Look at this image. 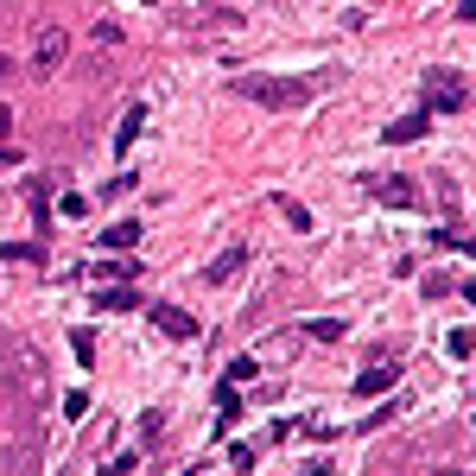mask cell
Returning a JSON list of instances; mask_svg holds the SVG:
<instances>
[{
    "label": "cell",
    "instance_id": "obj_1",
    "mask_svg": "<svg viewBox=\"0 0 476 476\" xmlns=\"http://www.w3.org/2000/svg\"><path fill=\"white\" fill-rule=\"evenodd\" d=\"M235 96H248V102H260V108H305L311 96H318V83H293V77H235Z\"/></svg>",
    "mask_w": 476,
    "mask_h": 476
},
{
    "label": "cell",
    "instance_id": "obj_2",
    "mask_svg": "<svg viewBox=\"0 0 476 476\" xmlns=\"http://www.w3.org/2000/svg\"><path fill=\"white\" fill-rule=\"evenodd\" d=\"M470 108V77L463 71H426V115H463Z\"/></svg>",
    "mask_w": 476,
    "mask_h": 476
},
{
    "label": "cell",
    "instance_id": "obj_3",
    "mask_svg": "<svg viewBox=\"0 0 476 476\" xmlns=\"http://www.w3.org/2000/svg\"><path fill=\"white\" fill-rule=\"evenodd\" d=\"M147 318H153V330H159V336H172V344H191V336H197V318H191V311H178V305L147 299Z\"/></svg>",
    "mask_w": 476,
    "mask_h": 476
},
{
    "label": "cell",
    "instance_id": "obj_4",
    "mask_svg": "<svg viewBox=\"0 0 476 476\" xmlns=\"http://www.w3.org/2000/svg\"><path fill=\"white\" fill-rule=\"evenodd\" d=\"M362 184H369V197L387 203V210H413V197H420L413 178H394V172H375V178H362Z\"/></svg>",
    "mask_w": 476,
    "mask_h": 476
},
{
    "label": "cell",
    "instance_id": "obj_5",
    "mask_svg": "<svg viewBox=\"0 0 476 476\" xmlns=\"http://www.w3.org/2000/svg\"><path fill=\"white\" fill-rule=\"evenodd\" d=\"M64 51H71V32H64V26H45V32H38V45H32V71H38V77H51L57 64H64Z\"/></svg>",
    "mask_w": 476,
    "mask_h": 476
},
{
    "label": "cell",
    "instance_id": "obj_6",
    "mask_svg": "<svg viewBox=\"0 0 476 476\" xmlns=\"http://www.w3.org/2000/svg\"><path fill=\"white\" fill-rule=\"evenodd\" d=\"M394 381H400V369H394V362H369V369L356 375V400H375V394H387Z\"/></svg>",
    "mask_w": 476,
    "mask_h": 476
},
{
    "label": "cell",
    "instance_id": "obj_7",
    "mask_svg": "<svg viewBox=\"0 0 476 476\" xmlns=\"http://www.w3.org/2000/svg\"><path fill=\"white\" fill-rule=\"evenodd\" d=\"M242 267H248V248H223L210 267H203V280H210V286H229V280L242 274Z\"/></svg>",
    "mask_w": 476,
    "mask_h": 476
},
{
    "label": "cell",
    "instance_id": "obj_8",
    "mask_svg": "<svg viewBox=\"0 0 476 476\" xmlns=\"http://www.w3.org/2000/svg\"><path fill=\"white\" fill-rule=\"evenodd\" d=\"M140 127H147V102H127L121 127H115V153H133V140H140Z\"/></svg>",
    "mask_w": 476,
    "mask_h": 476
},
{
    "label": "cell",
    "instance_id": "obj_9",
    "mask_svg": "<svg viewBox=\"0 0 476 476\" xmlns=\"http://www.w3.org/2000/svg\"><path fill=\"white\" fill-rule=\"evenodd\" d=\"M235 420H242V387L223 381V387H217V432H229Z\"/></svg>",
    "mask_w": 476,
    "mask_h": 476
},
{
    "label": "cell",
    "instance_id": "obj_10",
    "mask_svg": "<svg viewBox=\"0 0 476 476\" xmlns=\"http://www.w3.org/2000/svg\"><path fill=\"white\" fill-rule=\"evenodd\" d=\"M426 127H432V115H426V108H413V115H400V121L387 127V147H400V140H420Z\"/></svg>",
    "mask_w": 476,
    "mask_h": 476
},
{
    "label": "cell",
    "instance_id": "obj_11",
    "mask_svg": "<svg viewBox=\"0 0 476 476\" xmlns=\"http://www.w3.org/2000/svg\"><path fill=\"white\" fill-rule=\"evenodd\" d=\"M147 299L133 293V286H108V293H96V311H140Z\"/></svg>",
    "mask_w": 476,
    "mask_h": 476
},
{
    "label": "cell",
    "instance_id": "obj_12",
    "mask_svg": "<svg viewBox=\"0 0 476 476\" xmlns=\"http://www.w3.org/2000/svg\"><path fill=\"white\" fill-rule=\"evenodd\" d=\"M140 242H147L140 223H108V229H102V248H140Z\"/></svg>",
    "mask_w": 476,
    "mask_h": 476
},
{
    "label": "cell",
    "instance_id": "obj_13",
    "mask_svg": "<svg viewBox=\"0 0 476 476\" xmlns=\"http://www.w3.org/2000/svg\"><path fill=\"white\" fill-rule=\"evenodd\" d=\"M305 336H311V344H344V318H311Z\"/></svg>",
    "mask_w": 476,
    "mask_h": 476
},
{
    "label": "cell",
    "instance_id": "obj_14",
    "mask_svg": "<svg viewBox=\"0 0 476 476\" xmlns=\"http://www.w3.org/2000/svg\"><path fill=\"white\" fill-rule=\"evenodd\" d=\"M71 350H77V362H83V369H96V330H89V324H77V330H71Z\"/></svg>",
    "mask_w": 476,
    "mask_h": 476
},
{
    "label": "cell",
    "instance_id": "obj_15",
    "mask_svg": "<svg viewBox=\"0 0 476 476\" xmlns=\"http://www.w3.org/2000/svg\"><path fill=\"white\" fill-rule=\"evenodd\" d=\"M140 260H96V280H133Z\"/></svg>",
    "mask_w": 476,
    "mask_h": 476
},
{
    "label": "cell",
    "instance_id": "obj_16",
    "mask_svg": "<svg viewBox=\"0 0 476 476\" xmlns=\"http://www.w3.org/2000/svg\"><path fill=\"white\" fill-rule=\"evenodd\" d=\"M64 420H89V394H83V387L64 394Z\"/></svg>",
    "mask_w": 476,
    "mask_h": 476
},
{
    "label": "cell",
    "instance_id": "obj_17",
    "mask_svg": "<svg viewBox=\"0 0 476 476\" xmlns=\"http://www.w3.org/2000/svg\"><path fill=\"white\" fill-rule=\"evenodd\" d=\"M470 344H476V336H470V324H457V330H451V344H445V350H451L457 362H463V356H470Z\"/></svg>",
    "mask_w": 476,
    "mask_h": 476
},
{
    "label": "cell",
    "instance_id": "obj_18",
    "mask_svg": "<svg viewBox=\"0 0 476 476\" xmlns=\"http://www.w3.org/2000/svg\"><path fill=\"white\" fill-rule=\"evenodd\" d=\"M400 406H406V394H400V400H387V406H375V413H369V420H362V426H369V432H375V426H387V420H394V413H400Z\"/></svg>",
    "mask_w": 476,
    "mask_h": 476
},
{
    "label": "cell",
    "instance_id": "obj_19",
    "mask_svg": "<svg viewBox=\"0 0 476 476\" xmlns=\"http://www.w3.org/2000/svg\"><path fill=\"white\" fill-rule=\"evenodd\" d=\"M0 254H7V260H45V248H32V242H7Z\"/></svg>",
    "mask_w": 476,
    "mask_h": 476
},
{
    "label": "cell",
    "instance_id": "obj_20",
    "mask_svg": "<svg viewBox=\"0 0 476 476\" xmlns=\"http://www.w3.org/2000/svg\"><path fill=\"white\" fill-rule=\"evenodd\" d=\"M254 457H260V451H254L248 438H242V445H229V463H235V470H254Z\"/></svg>",
    "mask_w": 476,
    "mask_h": 476
},
{
    "label": "cell",
    "instance_id": "obj_21",
    "mask_svg": "<svg viewBox=\"0 0 476 476\" xmlns=\"http://www.w3.org/2000/svg\"><path fill=\"white\" fill-rule=\"evenodd\" d=\"M229 381H235V387L254 381V356H235V362H229Z\"/></svg>",
    "mask_w": 476,
    "mask_h": 476
},
{
    "label": "cell",
    "instance_id": "obj_22",
    "mask_svg": "<svg viewBox=\"0 0 476 476\" xmlns=\"http://www.w3.org/2000/svg\"><path fill=\"white\" fill-rule=\"evenodd\" d=\"M286 223H293V229L305 235V229H311V210H305V203H286Z\"/></svg>",
    "mask_w": 476,
    "mask_h": 476
},
{
    "label": "cell",
    "instance_id": "obj_23",
    "mask_svg": "<svg viewBox=\"0 0 476 476\" xmlns=\"http://www.w3.org/2000/svg\"><path fill=\"white\" fill-rule=\"evenodd\" d=\"M438 248H457V254H463V248H470V235H463V229H438Z\"/></svg>",
    "mask_w": 476,
    "mask_h": 476
},
{
    "label": "cell",
    "instance_id": "obj_24",
    "mask_svg": "<svg viewBox=\"0 0 476 476\" xmlns=\"http://www.w3.org/2000/svg\"><path fill=\"white\" fill-rule=\"evenodd\" d=\"M20 166V147H7V140H0V172H13Z\"/></svg>",
    "mask_w": 476,
    "mask_h": 476
},
{
    "label": "cell",
    "instance_id": "obj_25",
    "mask_svg": "<svg viewBox=\"0 0 476 476\" xmlns=\"http://www.w3.org/2000/svg\"><path fill=\"white\" fill-rule=\"evenodd\" d=\"M127 470H133V457H127V451H121V457H115V463H108V470H102V476H127Z\"/></svg>",
    "mask_w": 476,
    "mask_h": 476
},
{
    "label": "cell",
    "instance_id": "obj_26",
    "mask_svg": "<svg viewBox=\"0 0 476 476\" xmlns=\"http://www.w3.org/2000/svg\"><path fill=\"white\" fill-rule=\"evenodd\" d=\"M7 133H13V108H7V102H0V140H7Z\"/></svg>",
    "mask_w": 476,
    "mask_h": 476
},
{
    "label": "cell",
    "instance_id": "obj_27",
    "mask_svg": "<svg viewBox=\"0 0 476 476\" xmlns=\"http://www.w3.org/2000/svg\"><path fill=\"white\" fill-rule=\"evenodd\" d=\"M432 476H463V470H432Z\"/></svg>",
    "mask_w": 476,
    "mask_h": 476
},
{
    "label": "cell",
    "instance_id": "obj_28",
    "mask_svg": "<svg viewBox=\"0 0 476 476\" xmlns=\"http://www.w3.org/2000/svg\"><path fill=\"white\" fill-rule=\"evenodd\" d=\"M7 71H13V64H7V57H0V77H7Z\"/></svg>",
    "mask_w": 476,
    "mask_h": 476
},
{
    "label": "cell",
    "instance_id": "obj_29",
    "mask_svg": "<svg viewBox=\"0 0 476 476\" xmlns=\"http://www.w3.org/2000/svg\"><path fill=\"white\" fill-rule=\"evenodd\" d=\"M184 476H197V470H184Z\"/></svg>",
    "mask_w": 476,
    "mask_h": 476
}]
</instances>
